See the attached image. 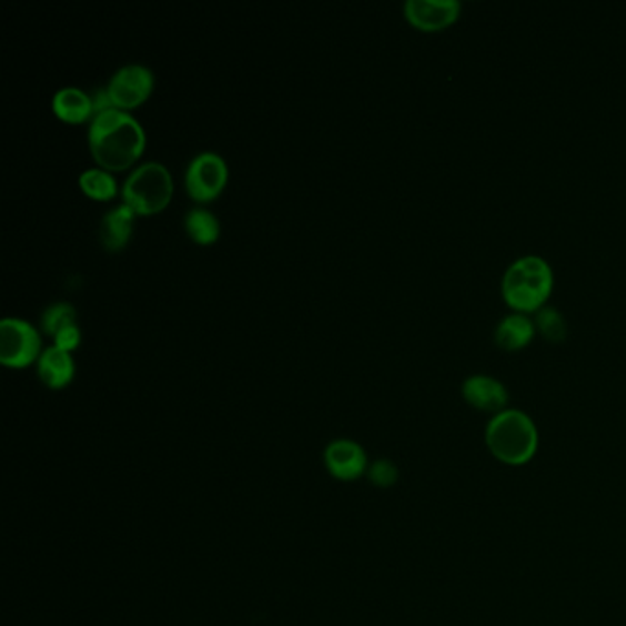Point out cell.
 <instances>
[{
    "label": "cell",
    "instance_id": "obj_1",
    "mask_svg": "<svg viewBox=\"0 0 626 626\" xmlns=\"http://www.w3.org/2000/svg\"><path fill=\"white\" fill-rule=\"evenodd\" d=\"M89 145L100 168L107 171L125 170L144 151V128L133 114L112 107L92 117Z\"/></svg>",
    "mask_w": 626,
    "mask_h": 626
},
{
    "label": "cell",
    "instance_id": "obj_2",
    "mask_svg": "<svg viewBox=\"0 0 626 626\" xmlns=\"http://www.w3.org/2000/svg\"><path fill=\"white\" fill-rule=\"evenodd\" d=\"M555 289L553 266L541 255H522L502 277V297L516 313L531 314L547 305Z\"/></svg>",
    "mask_w": 626,
    "mask_h": 626
},
{
    "label": "cell",
    "instance_id": "obj_3",
    "mask_svg": "<svg viewBox=\"0 0 626 626\" xmlns=\"http://www.w3.org/2000/svg\"><path fill=\"white\" fill-rule=\"evenodd\" d=\"M485 443L498 462L518 467L531 462L538 451V428L526 412L505 408L488 421Z\"/></svg>",
    "mask_w": 626,
    "mask_h": 626
},
{
    "label": "cell",
    "instance_id": "obj_4",
    "mask_svg": "<svg viewBox=\"0 0 626 626\" xmlns=\"http://www.w3.org/2000/svg\"><path fill=\"white\" fill-rule=\"evenodd\" d=\"M173 195V179L164 164L144 162L134 168L122 188L123 202L133 208L134 213H156L170 204Z\"/></svg>",
    "mask_w": 626,
    "mask_h": 626
},
{
    "label": "cell",
    "instance_id": "obj_5",
    "mask_svg": "<svg viewBox=\"0 0 626 626\" xmlns=\"http://www.w3.org/2000/svg\"><path fill=\"white\" fill-rule=\"evenodd\" d=\"M41 336L30 322L16 316L0 322V361L10 367H27L41 356Z\"/></svg>",
    "mask_w": 626,
    "mask_h": 626
},
{
    "label": "cell",
    "instance_id": "obj_6",
    "mask_svg": "<svg viewBox=\"0 0 626 626\" xmlns=\"http://www.w3.org/2000/svg\"><path fill=\"white\" fill-rule=\"evenodd\" d=\"M229 181V165L213 151L196 154L188 164L186 190L196 202H208L223 192Z\"/></svg>",
    "mask_w": 626,
    "mask_h": 626
},
{
    "label": "cell",
    "instance_id": "obj_7",
    "mask_svg": "<svg viewBox=\"0 0 626 626\" xmlns=\"http://www.w3.org/2000/svg\"><path fill=\"white\" fill-rule=\"evenodd\" d=\"M154 75L145 64L131 63L112 74L107 91L112 105L122 111L139 107L153 91Z\"/></svg>",
    "mask_w": 626,
    "mask_h": 626
},
{
    "label": "cell",
    "instance_id": "obj_8",
    "mask_svg": "<svg viewBox=\"0 0 626 626\" xmlns=\"http://www.w3.org/2000/svg\"><path fill=\"white\" fill-rule=\"evenodd\" d=\"M324 465L339 482H356L367 473L370 462L361 443L353 440H335L325 446Z\"/></svg>",
    "mask_w": 626,
    "mask_h": 626
},
{
    "label": "cell",
    "instance_id": "obj_9",
    "mask_svg": "<svg viewBox=\"0 0 626 626\" xmlns=\"http://www.w3.org/2000/svg\"><path fill=\"white\" fill-rule=\"evenodd\" d=\"M462 2L457 0H406L404 17L423 32H441L460 19Z\"/></svg>",
    "mask_w": 626,
    "mask_h": 626
},
{
    "label": "cell",
    "instance_id": "obj_10",
    "mask_svg": "<svg viewBox=\"0 0 626 626\" xmlns=\"http://www.w3.org/2000/svg\"><path fill=\"white\" fill-rule=\"evenodd\" d=\"M462 395L473 408L488 414L504 412L509 392L502 381L491 375H471L462 384Z\"/></svg>",
    "mask_w": 626,
    "mask_h": 626
},
{
    "label": "cell",
    "instance_id": "obj_11",
    "mask_svg": "<svg viewBox=\"0 0 626 626\" xmlns=\"http://www.w3.org/2000/svg\"><path fill=\"white\" fill-rule=\"evenodd\" d=\"M535 335V320H531L529 314L516 311L505 314L494 327V342L504 351L524 350L533 342Z\"/></svg>",
    "mask_w": 626,
    "mask_h": 626
},
{
    "label": "cell",
    "instance_id": "obj_12",
    "mask_svg": "<svg viewBox=\"0 0 626 626\" xmlns=\"http://www.w3.org/2000/svg\"><path fill=\"white\" fill-rule=\"evenodd\" d=\"M39 378L53 390L64 387L74 378L75 362L70 355V351L59 347V345H49L41 353L38 361Z\"/></svg>",
    "mask_w": 626,
    "mask_h": 626
},
{
    "label": "cell",
    "instance_id": "obj_13",
    "mask_svg": "<svg viewBox=\"0 0 626 626\" xmlns=\"http://www.w3.org/2000/svg\"><path fill=\"white\" fill-rule=\"evenodd\" d=\"M134 210L125 202L111 208L101 218L100 240L105 249L120 250L128 244L131 232H133Z\"/></svg>",
    "mask_w": 626,
    "mask_h": 626
},
{
    "label": "cell",
    "instance_id": "obj_14",
    "mask_svg": "<svg viewBox=\"0 0 626 626\" xmlns=\"http://www.w3.org/2000/svg\"><path fill=\"white\" fill-rule=\"evenodd\" d=\"M53 112L61 120L70 123L85 122L87 118L94 117L91 94H87L78 87H64L53 94Z\"/></svg>",
    "mask_w": 626,
    "mask_h": 626
},
{
    "label": "cell",
    "instance_id": "obj_15",
    "mask_svg": "<svg viewBox=\"0 0 626 626\" xmlns=\"http://www.w3.org/2000/svg\"><path fill=\"white\" fill-rule=\"evenodd\" d=\"M186 224L188 234L192 235V240L196 243L210 244L218 240L219 232H221V224L218 218L213 215L206 208L196 206L186 213L184 219Z\"/></svg>",
    "mask_w": 626,
    "mask_h": 626
},
{
    "label": "cell",
    "instance_id": "obj_16",
    "mask_svg": "<svg viewBox=\"0 0 626 626\" xmlns=\"http://www.w3.org/2000/svg\"><path fill=\"white\" fill-rule=\"evenodd\" d=\"M80 186L83 192L100 201H107L118 193V182L103 168H89L80 175Z\"/></svg>",
    "mask_w": 626,
    "mask_h": 626
},
{
    "label": "cell",
    "instance_id": "obj_17",
    "mask_svg": "<svg viewBox=\"0 0 626 626\" xmlns=\"http://www.w3.org/2000/svg\"><path fill=\"white\" fill-rule=\"evenodd\" d=\"M536 331L541 333L547 342H564L568 339V322L564 314L553 305H544L541 311H536Z\"/></svg>",
    "mask_w": 626,
    "mask_h": 626
},
{
    "label": "cell",
    "instance_id": "obj_18",
    "mask_svg": "<svg viewBox=\"0 0 626 626\" xmlns=\"http://www.w3.org/2000/svg\"><path fill=\"white\" fill-rule=\"evenodd\" d=\"M75 319H78V313H75V307L72 303L55 302L44 309L41 322H43L44 331L49 335L55 336L67 325L75 324Z\"/></svg>",
    "mask_w": 626,
    "mask_h": 626
},
{
    "label": "cell",
    "instance_id": "obj_19",
    "mask_svg": "<svg viewBox=\"0 0 626 626\" xmlns=\"http://www.w3.org/2000/svg\"><path fill=\"white\" fill-rule=\"evenodd\" d=\"M367 476L377 487H392L393 483L398 479V471L392 462L387 460H378L367 468Z\"/></svg>",
    "mask_w": 626,
    "mask_h": 626
},
{
    "label": "cell",
    "instance_id": "obj_20",
    "mask_svg": "<svg viewBox=\"0 0 626 626\" xmlns=\"http://www.w3.org/2000/svg\"><path fill=\"white\" fill-rule=\"evenodd\" d=\"M53 340H55V345L63 347V350H75L81 342L80 327L75 324L67 325L64 330L59 331L58 335L53 336Z\"/></svg>",
    "mask_w": 626,
    "mask_h": 626
}]
</instances>
